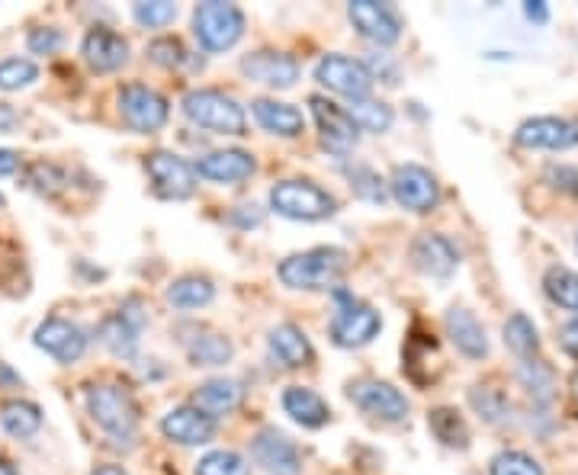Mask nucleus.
<instances>
[{"mask_svg": "<svg viewBox=\"0 0 578 475\" xmlns=\"http://www.w3.org/2000/svg\"><path fill=\"white\" fill-rule=\"evenodd\" d=\"M347 270V254L338 248H312L286 257L280 264V280L289 289H306V293H322L341 283Z\"/></svg>", "mask_w": 578, "mask_h": 475, "instance_id": "f257e3e1", "label": "nucleus"}, {"mask_svg": "<svg viewBox=\"0 0 578 475\" xmlns=\"http://www.w3.org/2000/svg\"><path fill=\"white\" fill-rule=\"evenodd\" d=\"M184 116L193 122V126L209 129V132H219V135H245L248 132V119L245 110L232 100L225 97L222 90H190L184 97Z\"/></svg>", "mask_w": 578, "mask_h": 475, "instance_id": "f03ea898", "label": "nucleus"}, {"mask_svg": "<svg viewBox=\"0 0 578 475\" xmlns=\"http://www.w3.org/2000/svg\"><path fill=\"white\" fill-rule=\"evenodd\" d=\"M270 206L283 219L296 222H322L331 219L338 212L334 196L325 193L322 187H315L312 180H283L270 190Z\"/></svg>", "mask_w": 578, "mask_h": 475, "instance_id": "7ed1b4c3", "label": "nucleus"}, {"mask_svg": "<svg viewBox=\"0 0 578 475\" xmlns=\"http://www.w3.org/2000/svg\"><path fill=\"white\" fill-rule=\"evenodd\" d=\"M193 33L206 52H225L245 36V13L235 4L209 0L193 10Z\"/></svg>", "mask_w": 578, "mask_h": 475, "instance_id": "20e7f679", "label": "nucleus"}, {"mask_svg": "<svg viewBox=\"0 0 578 475\" xmlns=\"http://www.w3.org/2000/svg\"><path fill=\"white\" fill-rule=\"evenodd\" d=\"M87 411L90 418L113 437H129L139 427V405L123 386H90L87 389Z\"/></svg>", "mask_w": 578, "mask_h": 475, "instance_id": "39448f33", "label": "nucleus"}, {"mask_svg": "<svg viewBox=\"0 0 578 475\" xmlns=\"http://www.w3.org/2000/svg\"><path fill=\"white\" fill-rule=\"evenodd\" d=\"M315 81L328 87L331 94L351 97V100H363L373 87V74L370 68L357 58L347 55H325L315 68Z\"/></svg>", "mask_w": 578, "mask_h": 475, "instance_id": "423d86ee", "label": "nucleus"}, {"mask_svg": "<svg viewBox=\"0 0 578 475\" xmlns=\"http://www.w3.org/2000/svg\"><path fill=\"white\" fill-rule=\"evenodd\" d=\"M379 328H383V318H379L376 309H370V305H363L351 296H341V309L331 318V341L338 347L354 350V347L370 344L379 334Z\"/></svg>", "mask_w": 578, "mask_h": 475, "instance_id": "0eeeda50", "label": "nucleus"}, {"mask_svg": "<svg viewBox=\"0 0 578 475\" xmlns=\"http://www.w3.org/2000/svg\"><path fill=\"white\" fill-rule=\"evenodd\" d=\"M167 100L145 84H126L119 90V116L135 132H158L167 122Z\"/></svg>", "mask_w": 578, "mask_h": 475, "instance_id": "6e6552de", "label": "nucleus"}, {"mask_svg": "<svg viewBox=\"0 0 578 475\" xmlns=\"http://www.w3.org/2000/svg\"><path fill=\"white\" fill-rule=\"evenodd\" d=\"M389 190L392 199L399 203L402 209H412V212H431L440 199L437 190V180L431 171H424L418 164H399L389 177Z\"/></svg>", "mask_w": 578, "mask_h": 475, "instance_id": "1a4fd4ad", "label": "nucleus"}, {"mask_svg": "<svg viewBox=\"0 0 578 475\" xmlns=\"http://www.w3.org/2000/svg\"><path fill=\"white\" fill-rule=\"evenodd\" d=\"M347 395H351V402L367 411L370 418H379L386 424H395V421H405L408 415V398L392 386V382H379V379H360L354 382L351 389H347Z\"/></svg>", "mask_w": 578, "mask_h": 475, "instance_id": "9d476101", "label": "nucleus"}, {"mask_svg": "<svg viewBox=\"0 0 578 475\" xmlns=\"http://www.w3.org/2000/svg\"><path fill=\"white\" fill-rule=\"evenodd\" d=\"M148 177L155 183V193L164 199H187L196 190V171L193 164L177 158L174 151H155L145 161Z\"/></svg>", "mask_w": 578, "mask_h": 475, "instance_id": "9b49d317", "label": "nucleus"}, {"mask_svg": "<svg viewBox=\"0 0 578 475\" xmlns=\"http://www.w3.org/2000/svg\"><path fill=\"white\" fill-rule=\"evenodd\" d=\"M251 456L267 475H299L302 472V456L296 450V443L283 431H277V427H264V431L251 440Z\"/></svg>", "mask_w": 578, "mask_h": 475, "instance_id": "f8f14e48", "label": "nucleus"}, {"mask_svg": "<svg viewBox=\"0 0 578 475\" xmlns=\"http://www.w3.org/2000/svg\"><path fill=\"white\" fill-rule=\"evenodd\" d=\"M309 106H312L315 126H318V132H322V145L328 151H334V155H347V151L357 145L360 132L351 122V116H347L344 106L331 103L328 97H312Z\"/></svg>", "mask_w": 578, "mask_h": 475, "instance_id": "ddd939ff", "label": "nucleus"}, {"mask_svg": "<svg viewBox=\"0 0 578 475\" xmlns=\"http://www.w3.org/2000/svg\"><path fill=\"white\" fill-rule=\"evenodd\" d=\"M33 341L58 363H78L87 350V334L74 325V321H65V318H45L36 328Z\"/></svg>", "mask_w": 578, "mask_h": 475, "instance_id": "4468645a", "label": "nucleus"}, {"mask_svg": "<svg viewBox=\"0 0 578 475\" xmlns=\"http://www.w3.org/2000/svg\"><path fill=\"white\" fill-rule=\"evenodd\" d=\"M347 17L357 26V33L363 39H370L376 45H392L402 36V20L395 17V10L389 4H379V0H354L347 7Z\"/></svg>", "mask_w": 578, "mask_h": 475, "instance_id": "2eb2a0df", "label": "nucleus"}, {"mask_svg": "<svg viewBox=\"0 0 578 475\" xmlns=\"http://www.w3.org/2000/svg\"><path fill=\"white\" fill-rule=\"evenodd\" d=\"M514 142L524 148H546V151H566L578 145V129L559 116H537L517 126Z\"/></svg>", "mask_w": 578, "mask_h": 475, "instance_id": "dca6fc26", "label": "nucleus"}, {"mask_svg": "<svg viewBox=\"0 0 578 475\" xmlns=\"http://www.w3.org/2000/svg\"><path fill=\"white\" fill-rule=\"evenodd\" d=\"M216 427H219L216 418H209L206 411H200L196 405H180L164 415L161 434L180 443V447H200V443H209L216 437Z\"/></svg>", "mask_w": 578, "mask_h": 475, "instance_id": "f3484780", "label": "nucleus"}, {"mask_svg": "<svg viewBox=\"0 0 578 475\" xmlns=\"http://www.w3.org/2000/svg\"><path fill=\"white\" fill-rule=\"evenodd\" d=\"M142 328H145V312H142V305L132 299V302L123 305V309L113 312L110 318L103 321L100 337L116 357H132L135 350H139Z\"/></svg>", "mask_w": 578, "mask_h": 475, "instance_id": "a211bd4d", "label": "nucleus"}, {"mask_svg": "<svg viewBox=\"0 0 578 475\" xmlns=\"http://www.w3.org/2000/svg\"><path fill=\"white\" fill-rule=\"evenodd\" d=\"M241 74L267 87H293L299 81V61L286 52H251L241 58Z\"/></svg>", "mask_w": 578, "mask_h": 475, "instance_id": "6ab92c4d", "label": "nucleus"}, {"mask_svg": "<svg viewBox=\"0 0 578 475\" xmlns=\"http://www.w3.org/2000/svg\"><path fill=\"white\" fill-rule=\"evenodd\" d=\"M81 55L97 74H110L129 61V42L119 33H113V29H90L84 36Z\"/></svg>", "mask_w": 578, "mask_h": 475, "instance_id": "aec40b11", "label": "nucleus"}, {"mask_svg": "<svg viewBox=\"0 0 578 475\" xmlns=\"http://www.w3.org/2000/svg\"><path fill=\"white\" fill-rule=\"evenodd\" d=\"M196 177L212 180V183H241L254 174V158L241 148H225L212 151V155L200 158L193 164Z\"/></svg>", "mask_w": 578, "mask_h": 475, "instance_id": "412c9836", "label": "nucleus"}, {"mask_svg": "<svg viewBox=\"0 0 578 475\" xmlns=\"http://www.w3.org/2000/svg\"><path fill=\"white\" fill-rule=\"evenodd\" d=\"M412 260L421 273L428 277H450L460 264V251L453 248V241L444 235H418L412 244Z\"/></svg>", "mask_w": 578, "mask_h": 475, "instance_id": "4be33fe9", "label": "nucleus"}, {"mask_svg": "<svg viewBox=\"0 0 578 475\" xmlns=\"http://www.w3.org/2000/svg\"><path fill=\"white\" fill-rule=\"evenodd\" d=\"M444 325H447V334L456 344V350L466 354L469 360H482L485 354H489V337H485V328L479 325V318L469 309H456L453 305L444 318Z\"/></svg>", "mask_w": 578, "mask_h": 475, "instance_id": "5701e85b", "label": "nucleus"}, {"mask_svg": "<svg viewBox=\"0 0 578 475\" xmlns=\"http://www.w3.org/2000/svg\"><path fill=\"white\" fill-rule=\"evenodd\" d=\"M283 408H286V415L293 418L296 424L302 427H325L328 418H331V408L328 402L318 392L306 389V386H289L283 392Z\"/></svg>", "mask_w": 578, "mask_h": 475, "instance_id": "b1692460", "label": "nucleus"}, {"mask_svg": "<svg viewBox=\"0 0 578 475\" xmlns=\"http://www.w3.org/2000/svg\"><path fill=\"white\" fill-rule=\"evenodd\" d=\"M254 119L273 135H283V139H293L302 129H306V119L289 103H277V100H254L251 103Z\"/></svg>", "mask_w": 578, "mask_h": 475, "instance_id": "393cba45", "label": "nucleus"}, {"mask_svg": "<svg viewBox=\"0 0 578 475\" xmlns=\"http://www.w3.org/2000/svg\"><path fill=\"white\" fill-rule=\"evenodd\" d=\"M238 402H241V386L232 379H209L193 395V405L206 411L209 418L228 415V411L238 408Z\"/></svg>", "mask_w": 578, "mask_h": 475, "instance_id": "a878e982", "label": "nucleus"}, {"mask_svg": "<svg viewBox=\"0 0 578 475\" xmlns=\"http://www.w3.org/2000/svg\"><path fill=\"white\" fill-rule=\"evenodd\" d=\"M270 350L283 366H306L312 363V344L296 325H280L270 331Z\"/></svg>", "mask_w": 578, "mask_h": 475, "instance_id": "bb28decb", "label": "nucleus"}, {"mask_svg": "<svg viewBox=\"0 0 578 475\" xmlns=\"http://www.w3.org/2000/svg\"><path fill=\"white\" fill-rule=\"evenodd\" d=\"M428 427H431V434L440 443H444V447H453V450H466L469 447V427L460 418V411L434 408L431 415H428Z\"/></svg>", "mask_w": 578, "mask_h": 475, "instance_id": "cd10ccee", "label": "nucleus"}, {"mask_svg": "<svg viewBox=\"0 0 578 475\" xmlns=\"http://www.w3.org/2000/svg\"><path fill=\"white\" fill-rule=\"evenodd\" d=\"M0 424L10 437L26 440L42 427V408L33 402H7L0 408Z\"/></svg>", "mask_w": 578, "mask_h": 475, "instance_id": "c85d7f7f", "label": "nucleus"}, {"mask_svg": "<svg viewBox=\"0 0 578 475\" xmlns=\"http://www.w3.org/2000/svg\"><path fill=\"white\" fill-rule=\"evenodd\" d=\"M212 296H216V289L206 277H180L167 286V302L174 309H200V305L212 302Z\"/></svg>", "mask_w": 578, "mask_h": 475, "instance_id": "c756f323", "label": "nucleus"}, {"mask_svg": "<svg viewBox=\"0 0 578 475\" xmlns=\"http://www.w3.org/2000/svg\"><path fill=\"white\" fill-rule=\"evenodd\" d=\"M347 116H351V122L357 126V132H386L392 126V106L389 103H379V100H351V106H347Z\"/></svg>", "mask_w": 578, "mask_h": 475, "instance_id": "7c9ffc66", "label": "nucleus"}, {"mask_svg": "<svg viewBox=\"0 0 578 475\" xmlns=\"http://www.w3.org/2000/svg\"><path fill=\"white\" fill-rule=\"evenodd\" d=\"M546 296H550L559 309L578 312V273L566 270V267H550L543 277Z\"/></svg>", "mask_w": 578, "mask_h": 475, "instance_id": "2f4dec72", "label": "nucleus"}, {"mask_svg": "<svg viewBox=\"0 0 578 475\" xmlns=\"http://www.w3.org/2000/svg\"><path fill=\"white\" fill-rule=\"evenodd\" d=\"M505 344H508V350H514L517 357L530 360V357L537 354V347H540L537 325L527 315H511L508 325H505Z\"/></svg>", "mask_w": 578, "mask_h": 475, "instance_id": "473e14b6", "label": "nucleus"}, {"mask_svg": "<svg viewBox=\"0 0 578 475\" xmlns=\"http://www.w3.org/2000/svg\"><path fill=\"white\" fill-rule=\"evenodd\" d=\"M469 405H473L476 415L482 421H489V424L505 421L508 411H511L508 395L501 392V389H495V386H476L473 392H469Z\"/></svg>", "mask_w": 578, "mask_h": 475, "instance_id": "72a5a7b5", "label": "nucleus"}, {"mask_svg": "<svg viewBox=\"0 0 578 475\" xmlns=\"http://www.w3.org/2000/svg\"><path fill=\"white\" fill-rule=\"evenodd\" d=\"M517 379H521V386L537 398V402H546V398H553V370L540 360H524L521 370H517Z\"/></svg>", "mask_w": 578, "mask_h": 475, "instance_id": "f704fd0d", "label": "nucleus"}, {"mask_svg": "<svg viewBox=\"0 0 578 475\" xmlns=\"http://www.w3.org/2000/svg\"><path fill=\"white\" fill-rule=\"evenodd\" d=\"M190 360L196 366H222L232 360V344L222 334H203L190 344Z\"/></svg>", "mask_w": 578, "mask_h": 475, "instance_id": "c9c22d12", "label": "nucleus"}, {"mask_svg": "<svg viewBox=\"0 0 578 475\" xmlns=\"http://www.w3.org/2000/svg\"><path fill=\"white\" fill-rule=\"evenodd\" d=\"M196 475H248V463L232 450H216L196 463Z\"/></svg>", "mask_w": 578, "mask_h": 475, "instance_id": "e433bc0d", "label": "nucleus"}, {"mask_svg": "<svg viewBox=\"0 0 578 475\" xmlns=\"http://www.w3.org/2000/svg\"><path fill=\"white\" fill-rule=\"evenodd\" d=\"M39 78V68L29 58H7L0 61V90H20Z\"/></svg>", "mask_w": 578, "mask_h": 475, "instance_id": "4c0bfd02", "label": "nucleus"}, {"mask_svg": "<svg viewBox=\"0 0 578 475\" xmlns=\"http://www.w3.org/2000/svg\"><path fill=\"white\" fill-rule=\"evenodd\" d=\"M347 177H351V187L360 199H367V203H386V187L376 171H370V167H363V164H354L351 171H347Z\"/></svg>", "mask_w": 578, "mask_h": 475, "instance_id": "58836bf2", "label": "nucleus"}, {"mask_svg": "<svg viewBox=\"0 0 578 475\" xmlns=\"http://www.w3.org/2000/svg\"><path fill=\"white\" fill-rule=\"evenodd\" d=\"M492 475H543V466L527 453L505 450L492 459Z\"/></svg>", "mask_w": 578, "mask_h": 475, "instance_id": "ea45409f", "label": "nucleus"}, {"mask_svg": "<svg viewBox=\"0 0 578 475\" xmlns=\"http://www.w3.org/2000/svg\"><path fill=\"white\" fill-rule=\"evenodd\" d=\"M135 20H139L142 26L148 29H161L167 23H174L177 17V4H171V0H142V4H135Z\"/></svg>", "mask_w": 578, "mask_h": 475, "instance_id": "a19ab883", "label": "nucleus"}, {"mask_svg": "<svg viewBox=\"0 0 578 475\" xmlns=\"http://www.w3.org/2000/svg\"><path fill=\"white\" fill-rule=\"evenodd\" d=\"M145 55L155 61V65L161 68H177V65H184V45H180V39H171V36H164V39H155V42H148V49Z\"/></svg>", "mask_w": 578, "mask_h": 475, "instance_id": "79ce46f5", "label": "nucleus"}, {"mask_svg": "<svg viewBox=\"0 0 578 475\" xmlns=\"http://www.w3.org/2000/svg\"><path fill=\"white\" fill-rule=\"evenodd\" d=\"M29 183L39 190V193H58L65 187V174L58 171V167H52V164H36L33 167V174H29Z\"/></svg>", "mask_w": 578, "mask_h": 475, "instance_id": "37998d69", "label": "nucleus"}, {"mask_svg": "<svg viewBox=\"0 0 578 475\" xmlns=\"http://www.w3.org/2000/svg\"><path fill=\"white\" fill-rule=\"evenodd\" d=\"M26 45H29V52H36V55H52V52L62 49V33L52 26H39L29 33Z\"/></svg>", "mask_w": 578, "mask_h": 475, "instance_id": "c03bdc74", "label": "nucleus"}, {"mask_svg": "<svg viewBox=\"0 0 578 475\" xmlns=\"http://www.w3.org/2000/svg\"><path fill=\"white\" fill-rule=\"evenodd\" d=\"M546 180H550V187H556L559 193H569V196L578 199V167L553 164L550 171H546Z\"/></svg>", "mask_w": 578, "mask_h": 475, "instance_id": "a18cd8bd", "label": "nucleus"}, {"mask_svg": "<svg viewBox=\"0 0 578 475\" xmlns=\"http://www.w3.org/2000/svg\"><path fill=\"white\" fill-rule=\"evenodd\" d=\"M559 341H562V350L578 360V321H569V325L559 331Z\"/></svg>", "mask_w": 578, "mask_h": 475, "instance_id": "49530a36", "label": "nucleus"}, {"mask_svg": "<svg viewBox=\"0 0 578 475\" xmlns=\"http://www.w3.org/2000/svg\"><path fill=\"white\" fill-rule=\"evenodd\" d=\"M524 13H527V20H534V23H546V20H550V7H546L543 0H527Z\"/></svg>", "mask_w": 578, "mask_h": 475, "instance_id": "de8ad7c7", "label": "nucleus"}, {"mask_svg": "<svg viewBox=\"0 0 578 475\" xmlns=\"http://www.w3.org/2000/svg\"><path fill=\"white\" fill-rule=\"evenodd\" d=\"M20 167V158H17V151H10V148H0V177H7L13 174Z\"/></svg>", "mask_w": 578, "mask_h": 475, "instance_id": "09e8293b", "label": "nucleus"}, {"mask_svg": "<svg viewBox=\"0 0 578 475\" xmlns=\"http://www.w3.org/2000/svg\"><path fill=\"white\" fill-rule=\"evenodd\" d=\"M13 126H17V113H13V106L0 103V132H13Z\"/></svg>", "mask_w": 578, "mask_h": 475, "instance_id": "8fccbe9b", "label": "nucleus"}, {"mask_svg": "<svg viewBox=\"0 0 578 475\" xmlns=\"http://www.w3.org/2000/svg\"><path fill=\"white\" fill-rule=\"evenodd\" d=\"M90 475H126V472H123V466H97Z\"/></svg>", "mask_w": 578, "mask_h": 475, "instance_id": "3c124183", "label": "nucleus"}, {"mask_svg": "<svg viewBox=\"0 0 578 475\" xmlns=\"http://www.w3.org/2000/svg\"><path fill=\"white\" fill-rule=\"evenodd\" d=\"M0 379H4V382H20V376H17V373H10L4 363H0Z\"/></svg>", "mask_w": 578, "mask_h": 475, "instance_id": "603ef678", "label": "nucleus"}, {"mask_svg": "<svg viewBox=\"0 0 578 475\" xmlns=\"http://www.w3.org/2000/svg\"><path fill=\"white\" fill-rule=\"evenodd\" d=\"M0 475H17V469H13V463H7V459H0Z\"/></svg>", "mask_w": 578, "mask_h": 475, "instance_id": "864d4df0", "label": "nucleus"}, {"mask_svg": "<svg viewBox=\"0 0 578 475\" xmlns=\"http://www.w3.org/2000/svg\"><path fill=\"white\" fill-rule=\"evenodd\" d=\"M572 389H575V395H578V373L572 376Z\"/></svg>", "mask_w": 578, "mask_h": 475, "instance_id": "5fc2aeb1", "label": "nucleus"}, {"mask_svg": "<svg viewBox=\"0 0 578 475\" xmlns=\"http://www.w3.org/2000/svg\"><path fill=\"white\" fill-rule=\"evenodd\" d=\"M0 206H4V196H0Z\"/></svg>", "mask_w": 578, "mask_h": 475, "instance_id": "6e6d98bb", "label": "nucleus"}, {"mask_svg": "<svg viewBox=\"0 0 578 475\" xmlns=\"http://www.w3.org/2000/svg\"><path fill=\"white\" fill-rule=\"evenodd\" d=\"M575 129H578V126H575Z\"/></svg>", "mask_w": 578, "mask_h": 475, "instance_id": "4d7b16f0", "label": "nucleus"}]
</instances>
